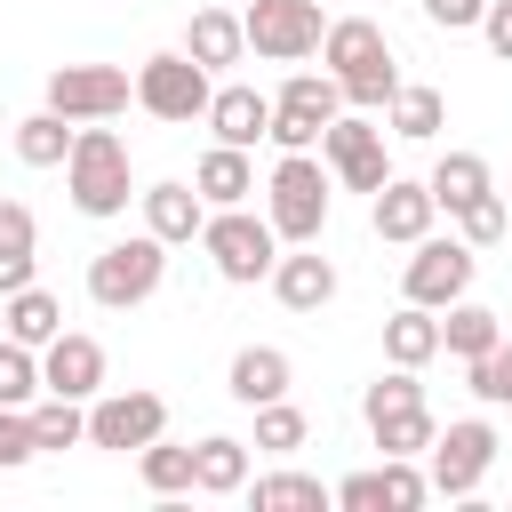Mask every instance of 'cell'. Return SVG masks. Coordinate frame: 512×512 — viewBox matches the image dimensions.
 <instances>
[{"label":"cell","instance_id":"obj_29","mask_svg":"<svg viewBox=\"0 0 512 512\" xmlns=\"http://www.w3.org/2000/svg\"><path fill=\"white\" fill-rule=\"evenodd\" d=\"M0 320H8V336H16V344H32V352H40V344H56V336H64V304H56V296H48V288H16V296H8V312H0Z\"/></svg>","mask_w":512,"mask_h":512},{"label":"cell","instance_id":"obj_39","mask_svg":"<svg viewBox=\"0 0 512 512\" xmlns=\"http://www.w3.org/2000/svg\"><path fill=\"white\" fill-rule=\"evenodd\" d=\"M456 224H464V240H472V248H488V240H504V200H496V192H480L472 208H456Z\"/></svg>","mask_w":512,"mask_h":512},{"label":"cell","instance_id":"obj_4","mask_svg":"<svg viewBox=\"0 0 512 512\" xmlns=\"http://www.w3.org/2000/svg\"><path fill=\"white\" fill-rule=\"evenodd\" d=\"M360 416H368V432H376V448H384V456H432V440H440V424H432V408H424L416 368L376 376V384L360 392Z\"/></svg>","mask_w":512,"mask_h":512},{"label":"cell","instance_id":"obj_21","mask_svg":"<svg viewBox=\"0 0 512 512\" xmlns=\"http://www.w3.org/2000/svg\"><path fill=\"white\" fill-rule=\"evenodd\" d=\"M192 488L200 496H240L248 488V440H232V432L192 440Z\"/></svg>","mask_w":512,"mask_h":512},{"label":"cell","instance_id":"obj_17","mask_svg":"<svg viewBox=\"0 0 512 512\" xmlns=\"http://www.w3.org/2000/svg\"><path fill=\"white\" fill-rule=\"evenodd\" d=\"M272 296H280L288 312H320V304L336 296V264H328L312 240H296V256L272 264Z\"/></svg>","mask_w":512,"mask_h":512},{"label":"cell","instance_id":"obj_6","mask_svg":"<svg viewBox=\"0 0 512 512\" xmlns=\"http://www.w3.org/2000/svg\"><path fill=\"white\" fill-rule=\"evenodd\" d=\"M264 216H272L280 240H320V224H328V168L312 152H280V168L264 184Z\"/></svg>","mask_w":512,"mask_h":512},{"label":"cell","instance_id":"obj_9","mask_svg":"<svg viewBox=\"0 0 512 512\" xmlns=\"http://www.w3.org/2000/svg\"><path fill=\"white\" fill-rule=\"evenodd\" d=\"M336 112H344V80L336 72H288V88L272 96V144L280 152H312Z\"/></svg>","mask_w":512,"mask_h":512},{"label":"cell","instance_id":"obj_24","mask_svg":"<svg viewBox=\"0 0 512 512\" xmlns=\"http://www.w3.org/2000/svg\"><path fill=\"white\" fill-rule=\"evenodd\" d=\"M72 136H80V120H64V112H32V120H16V160L24 168H64L72 160Z\"/></svg>","mask_w":512,"mask_h":512},{"label":"cell","instance_id":"obj_27","mask_svg":"<svg viewBox=\"0 0 512 512\" xmlns=\"http://www.w3.org/2000/svg\"><path fill=\"white\" fill-rule=\"evenodd\" d=\"M504 344V320L488 312V304H448V320H440V352H456V360H480V352H496Z\"/></svg>","mask_w":512,"mask_h":512},{"label":"cell","instance_id":"obj_31","mask_svg":"<svg viewBox=\"0 0 512 512\" xmlns=\"http://www.w3.org/2000/svg\"><path fill=\"white\" fill-rule=\"evenodd\" d=\"M248 496H256V512H328V504H336V488H320L312 472H272V480H256Z\"/></svg>","mask_w":512,"mask_h":512},{"label":"cell","instance_id":"obj_33","mask_svg":"<svg viewBox=\"0 0 512 512\" xmlns=\"http://www.w3.org/2000/svg\"><path fill=\"white\" fill-rule=\"evenodd\" d=\"M32 432H40V448H80L88 440V408L48 392V400H32Z\"/></svg>","mask_w":512,"mask_h":512},{"label":"cell","instance_id":"obj_15","mask_svg":"<svg viewBox=\"0 0 512 512\" xmlns=\"http://www.w3.org/2000/svg\"><path fill=\"white\" fill-rule=\"evenodd\" d=\"M432 216H440L432 184H408V176H392V184L368 200V224H376V240H392V248H416V240L432 232Z\"/></svg>","mask_w":512,"mask_h":512},{"label":"cell","instance_id":"obj_38","mask_svg":"<svg viewBox=\"0 0 512 512\" xmlns=\"http://www.w3.org/2000/svg\"><path fill=\"white\" fill-rule=\"evenodd\" d=\"M32 456H40L32 408H8V400H0V472H16V464H32Z\"/></svg>","mask_w":512,"mask_h":512},{"label":"cell","instance_id":"obj_34","mask_svg":"<svg viewBox=\"0 0 512 512\" xmlns=\"http://www.w3.org/2000/svg\"><path fill=\"white\" fill-rule=\"evenodd\" d=\"M48 384H40V352L32 344H16V336H0V400L8 408H32Z\"/></svg>","mask_w":512,"mask_h":512},{"label":"cell","instance_id":"obj_40","mask_svg":"<svg viewBox=\"0 0 512 512\" xmlns=\"http://www.w3.org/2000/svg\"><path fill=\"white\" fill-rule=\"evenodd\" d=\"M336 504H344V512H376V504H384V472H352V480H336Z\"/></svg>","mask_w":512,"mask_h":512},{"label":"cell","instance_id":"obj_2","mask_svg":"<svg viewBox=\"0 0 512 512\" xmlns=\"http://www.w3.org/2000/svg\"><path fill=\"white\" fill-rule=\"evenodd\" d=\"M160 280H168V240H160V232H128V240H112V248L88 256V296H96L104 312L152 304Z\"/></svg>","mask_w":512,"mask_h":512},{"label":"cell","instance_id":"obj_32","mask_svg":"<svg viewBox=\"0 0 512 512\" xmlns=\"http://www.w3.org/2000/svg\"><path fill=\"white\" fill-rule=\"evenodd\" d=\"M136 472H144L152 496H184L192 488V448H168V432H160V440L136 448Z\"/></svg>","mask_w":512,"mask_h":512},{"label":"cell","instance_id":"obj_8","mask_svg":"<svg viewBox=\"0 0 512 512\" xmlns=\"http://www.w3.org/2000/svg\"><path fill=\"white\" fill-rule=\"evenodd\" d=\"M320 160H328V176L344 184V192H384L392 184V160H384V128L368 120V112H336L328 128H320Z\"/></svg>","mask_w":512,"mask_h":512},{"label":"cell","instance_id":"obj_19","mask_svg":"<svg viewBox=\"0 0 512 512\" xmlns=\"http://www.w3.org/2000/svg\"><path fill=\"white\" fill-rule=\"evenodd\" d=\"M224 392H232L240 408L288 400V352H280V344H248V352H232V368H224Z\"/></svg>","mask_w":512,"mask_h":512},{"label":"cell","instance_id":"obj_26","mask_svg":"<svg viewBox=\"0 0 512 512\" xmlns=\"http://www.w3.org/2000/svg\"><path fill=\"white\" fill-rule=\"evenodd\" d=\"M32 240H40L32 208H24V200H0V296L32 288Z\"/></svg>","mask_w":512,"mask_h":512},{"label":"cell","instance_id":"obj_36","mask_svg":"<svg viewBox=\"0 0 512 512\" xmlns=\"http://www.w3.org/2000/svg\"><path fill=\"white\" fill-rule=\"evenodd\" d=\"M376 472H384V512H416L432 496V472H416V456H384Z\"/></svg>","mask_w":512,"mask_h":512},{"label":"cell","instance_id":"obj_3","mask_svg":"<svg viewBox=\"0 0 512 512\" xmlns=\"http://www.w3.org/2000/svg\"><path fill=\"white\" fill-rule=\"evenodd\" d=\"M64 184H72V208L80 216H120L136 192H128V144L104 128V120H80L72 136V160H64Z\"/></svg>","mask_w":512,"mask_h":512},{"label":"cell","instance_id":"obj_37","mask_svg":"<svg viewBox=\"0 0 512 512\" xmlns=\"http://www.w3.org/2000/svg\"><path fill=\"white\" fill-rule=\"evenodd\" d=\"M464 376H472V392H480L488 408H512V344H496V352L464 360Z\"/></svg>","mask_w":512,"mask_h":512},{"label":"cell","instance_id":"obj_20","mask_svg":"<svg viewBox=\"0 0 512 512\" xmlns=\"http://www.w3.org/2000/svg\"><path fill=\"white\" fill-rule=\"evenodd\" d=\"M208 128H216V144H256V136H272V96H256V88H216L208 96Z\"/></svg>","mask_w":512,"mask_h":512},{"label":"cell","instance_id":"obj_42","mask_svg":"<svg viewBox=\"0 0 512 512\" xmlns=\"http://www.w3.org/2000/svg\"><path fill=\"white\" fill-rule=\"evenodd\" d=\"M480 32H488V48L512 64V0H488V16H480Z\"/></svg>","mask_w":512,"mask_h":512},{"label":"cell","instance_id":"obj_10","mask_svg":"<svg viewBox=\"0 0 512 512\" xmlns=\"http://www.w3.org/2000/svg\"><path fill=\"white\" fill-rule=\"evenodd\" d=\"M248 48L264 56V64H304L320 40H328V24H320V0H248Z\"/></svg>","mask_w":512,"mask_h":512},{"label":"cell","instance_id":"obj_16","mask_svg":"<svg viewBox=\"0 0 512 512\" xmlns=\"http://www.w3.org/2000/svg\"><path fill=\"white\" fill-rule=\"evenodd\" d=\"M40 384L64 392V400H96V392H104V344L64 328L56 344H40Z\"/></svg>","mask_w":512,"mask_h":512},{"label":"cell","instance_id":"obj_14","mask_svg":"<svg viewBox=\"0 0 512 512\" xmlns=\"http://www.w3.org/2000/svg\"><path fill=\"white\" fill-rule=\"evenodd\" d=\"M472 288V240H416V256H408V304H432V312H448L456 296Z\"/></svg>","mask_w":512,"mask_h":512},{"label":"cell","instance_id":"obj_7","mask_svg":"<svg viewBox=\"0 0 512 512\" xmlns=\"http://www.w3.org/2000/svg\"><path fill=\"white\" fill-rule=\"evenodd\" d=\"M208 64L200 56H184V48H168V56H144L136 64V104L152 112V120H208Z\"/></svg>","mask_w":512,"mask_h":512},{"label":"cell","instance_id":"obj_22","mask_svg":"<svg viewBox=\"0 0 512 512\" xmlns=\"http://www.w3.org/2000/svg\"><path fill=\"white\" fill-rule=\"evenodd\" d=\"M192 184H200V200H208V208H240V200L256 192V168H248V152H240V144H208V152H200V168H192Z\"/></svg>","mask_w":512,"mask_h":512},{"label":"cell","instance_id":"obj_35","mask_svg":"<svg viewBox=\"0 0 512 512\" xmlns=\"http://www.w3.org/2000/svg\"><path fill=\"white\" fill-rule=\"evenodd\" d=\"M304 408H288V400H264L256 408V448H272V456H288V448H304Z\"/></svg>","mask_w":512,"mask_h":512},{"label":"cell","instance_id":"obj_30","mask_svg":"<svg viewBox=\"0 0 512 512\" xmlns=\"http://www.w3.org/2000/svg\"><path fill=\"white\" fill-rule=\"evenodd\" d=\"M424 184H432V200L456 216V208H472V200L488 192V160H480V152H440V168H432Z\"/></svg>","mask_w":512,"mask_h":512},{"label":"cell","instance_id":"obj_13","mask_svg":"<svg viewBox=\"0 0 512 512\" xmlns=\"http://www.w3.org/2000/svg\"><path fill=\"white\" fill-rule=\"evenodd\" d=\"M168 432V400L160 392H96V408H88V448H144V440H160Z\"/></svg>","mask_w":512,"mask_h":512},{"label":"cell","instance_id":"obj_28","mask_svg":"<svg viewBox=\"0 0 512 512\" xmlns=\"http://www.w3.org/2000/svg\"><path fill=\"white\" fill-rule=\"evenodd\" d=\"M440 120H448V96H440V88H416V80H400V96L384 104V128H392V136H408V144L440 136Z\"/></svg>","mask_w":512,"mask_h":512},{"label":"cell","instance_id":"obj_5","mask_svg":"<svg viewBox=\"0 0 512 512\" xmlns=\"http://www.w3.org/2000/svg\"><path fill=\"white\" fill-rule=\"evenodd\" d=\"M200 248H208V264H216L232 288H256V280H272V264H280V232H272V216H248V200H240V208H216V216L200 224Z\"/></svg>","mask_w":512,"mask_h":512},{"label":"cell","instance_id":"obj_23","mask_svg":"<svg viewBox=\"0 0 512 512\" xmlns=\"http://www.w3.org/2000/svg\"><path fill=\"white\" fill-rule=\"evenodd\" d=\"M240 48H248V24H240L232 8H200V16L184 24V56H200L208 72H224V64H240Z\"/></svg>","mask_w":512,"mask_h":512},{"label":"cell","instance_id":"obj_1","mask_svg":"<svg viewBox=\"0 0 512 512\" xmlns=\"http://www.w3.org/2000/svg\"><path fill=\"white\" fill-rule=\"evenodd\" d=\"M320 56H328V72L344 80V104H352V112H384V104L400 96V64H392V40H384L368 16H344V24H328Z\"/></svg>","mask_w":512,"mask_h":512},{"label":"cell","instance_id":"obj_11","mask_svg":"<svg viewBox=\"0 0 512 512\" xmlns=\"http://www.w3.org/2000/svg\"><path fill=\"white\" fill-rule=\"evenodd\" d=\"M496 424L488 416H456L440 440H432V496H472L480 480H488V464H496Z\"/></svg>","mask_w":512,"mask_h":512},{"label":"cell","instance_id":"obj_18","mask_svg":"<svg viewBox=\"0 0 512 512\" xmlns=\"http://www.w3.org/2000/svg\"><path fill=\"white\" fill-rule=\"evenodd\" d=\"M136 200H144V232H160L168 248H176V240H200V224H208L200 184H144Z\"/></svg>","mask_w":512,"mask_h":512},{"label":"cell","instance_id":"obj_41","mask_svg":"<svg viewBox=\"0 0 512 512\" xmlns=\"http://www.w3.org/2000/svg\"><path fill=\"white\" fill-rule=\"evenodd\" d=\"M424 16H432L440 32H472V24L488 16V0H424Z\"/></svg>","mask_w":512,"mask_h":512},{"label":"cell","instance_id":"obj_25","mask_svg":"<svg viewBox=\"0 0 512 512\" xmlns=\"http://www.w3.org/2000/svg\"><path fill=\"white\" fill-rule=\"evenodd\" d=\"M440 352V320H432V304H400L392 320H384V360L392 368H424Z\"/></svg>","mask_w":512,"mask_h":512},{"label":"cell","instance_id":"obj_12","mask_svg":"<svg viewBox=\"0 0 512 512\" xmlns=\"http://www.w3.org/2000/svg\"><path fill=\"white\" fill-rule=\"evenodd\" d=\"M128 96H136V80L120 64H56L48 72V112H64V120H112V112H128Z\"/></svg>","mask_w":512,"mask_h":512}]
</instances>
